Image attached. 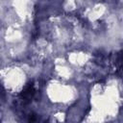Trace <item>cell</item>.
I'll return each instance as SVG.
<instances>
[{"mask_svg":"<svg viewBox=\"0 0 123 123\" xmlns=\"http://www.w3.org/2000/svg\"><path fill=\"white\" fill-rule=\"evenodd\" d=\"M34 94H35L34 86H33L32 84H29V85L24 88V90L22 91L21 97H22V99H24V100H30V99L33 98Z\"/></svg>","mask_w":123,"mask_h":123,"instance_id":"1","label":"cell"},{"mask_svg":"<svg viewBox=\"0 0 123 123\" xmlns=\"http://www.w3.org/2000/svg\"><path fill=\"white\" fill-rule=\"evenodd\" d=\"M113 63L118 70H123V51H120L114 55Z\"/></svg>","mask_w":123,"mask_h":123,"instance_id":"2","label":"cell"}]
</instances>
